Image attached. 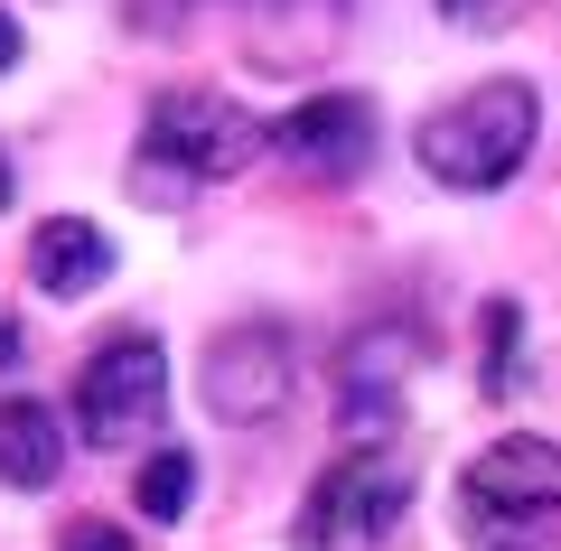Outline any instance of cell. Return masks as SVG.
Masks as SVG:
<instances>
[{"instance_id":"12","label":"cell","mask_w":561,"mask_h":551,"mask_svg":"<svg viewBox=\"0 0 561 551\" xmlns=\"http://www.w3.org/2000/svg\"><path fill=\"white\" fill-rule=\"evenodd\" d=\"M187 495H197V458L187 449H150L140 458V524H179Z\"/></svg>"},{"instance_id":"14","label":"cell","mask_w":561,"mask_h":551,"mask_svg":"<svg viewBox=\"0 0 561 551\" xmlns=\"http://www.w3.org/2000/svg\"><path fill=\"white\" fill-rule=\"evenodd\" d=\"M431 10H440L449 28H468V38H505V28H515L534 0H431Z\"/></svg>"},{"instance_id":"9","label":"cell","mask_w":561,"mask_h":551,"mask_svg":"<svg viewBox=\"0 0 561 551\" xmlns=\"http://www.w3.org/2000/svg\"><path fill=\"white\" fill-rule=\"evenodd\" d=\"M225 10H234V38L262 76H309L346 38V0H225Z\"/></svg>"},{"instance_id":"18","label":"cell","mask_w":561,"mask_h":551,"mask_svg":"<svg viewBox=\"0 0 561 551\" xmlns=\"http://www.w3.org/2000/svg\"><path fill=\"white\" fill-rule=\"evenodd\" d=\"M10 187H20V177H10V150H0V206H10Z\"/></svg>"},{"instance_id":"17","label":"cell","mask_w":561,"mask_h":551,"mask_svg":"<svg viewBox=\"0 0 561 551\" xmlns=\"http://www.w3.org/2000/svg\"><path fill=\"white\" fill-rule=\"evenodd\" d=\"M10 66H20V20L0 10V76H10Z\"/></svg>"},{"instance_id":"4","label":"cell","mask_w":561,"mask_h":551,"mask_svg":"<svg viewBox=\"0 0 561 551\" xmlns=\"http://www.w3.org/2000/svg\"><path fill=\"white\" fill-rule=\"evenodd\" d=\"M421 458L402 439H375V449H337L319 468V486L300 495V524H290V551H383L393 524L412 514Z\"/></svg>"},{"instance_id":"2","label":"cell","mask_w":561,"mask_h":551,"mask_svg":"<svg viewBox=\"0 0 561 551\" xmlns=\"http://www.w3.org/2000/svg\"><path fill=\"white\" fill-rule=\"evenodd\" d=\"M468 551H561V439L515 431L496 449H478L449 486Z\"/></svg>"},{"instance_id":"8","label":"cell","mask_w":561,"mask_h":551,"mask_svg":"<svg viewBox=\"0 0 561 551\" xmlns=\"http://www.w3.org/2000/svg\"><path fill=\"white\" fill-rule=\"evenodd\" d=\"M365 150H375V103L365 94H309L272 122V159L300 187H346L365 169Z\"/></svg>"},{"instance_id":"10","label":"cell","mask_w":561,"mask_h":551,"mask_svg":"<svg viewBox=\"0 0 561 551\" xmlns=\"http://www.w3.org/2000/svg\"><path fill=\"white\" fill-rule=\"evenodd\" d=\"M28 280H38L47 299H94L103 280H113V234H103L94 216H47L38 234H28Z\"/></svg>"},{"instance_id":"16","label":"cell","mask_w":561,"mask_h":551,"mask_svg":"<svg viewBox=\"0 0 561 551\" xmlns=\"http://www.w3.org/2000/svg\"><path fill=\"white\" fill-rule=\"evenodd\" d=\"M10 365H20V318L0 309V375H10Z\"/></svg>"},{"instance_id":"11","label":"cell","mask_w":561,"mask_h":551,"mask_svg":"<svg viewBox=\"0 0 561 551\" xmlns=\"http://www.w3.org/2000/svg\"><path fill=\"white\" fill-rule=\"evenodd\" d=\"M66 477V421L47 402H0V486L47 495Z\"/></svg>"},{"instance_id":"3","label":"cell","mask_w":561,"mask_h":551,"mask_svg":"<svg viewBox=\"0 0 561 551\" xmlns=\"http://www.w3.org/2000/svg\"><path fill=\"white\" fill-rule=\"evenodd\" d=\"M534 140H542V94L524 76H486V84H468L459 103H440V113L421 122V177L431 187H449V197H496L505 177L534 159Z\"/></svg>"},{"instance_id":"6","label":"cell","mask_w":561,"mask_h":551,"mask_svg":"<svg viewBox=\"0 0 561 551\" xmlns=\"http://www.w3.org/2000/svg\"><path fill=\"white\" fill-rule=\"evenodd\" d=\"M290 383H300V346L280 318H234V328L206 336V365H197V393L225 431H262V421L290 412Z\"/></svg>"},{"instance_id":"5","label":"cell","mask_w":561,"mask_h":551,"mask_svg":"<svg viewBox=\"0 0 561 551\" xmlns=\"http://www.w3.org/2000/svg\"><path fill=\"white\" fill-rule=\"evenodd\" d=\"M160 421H169V355L150 328H122L84 355L76 375V439L84 449H160Z\"/></svg>"},{"instance_id":"13","label":"cell","mask_w":561,"mask_h":551,"mask_svg":"<svg viewBox=\"0 0 561 551\" xmlns=\"http://www.w3.org/2000/svg\"><path fill=\"white\" fill-rule=\"evenodd\" d=\"M515 346H524V309L515 299H486V393H505V383H515Z\"/></svg>"},{"instance_id":"1","label":"cell","mask_w":561,"mask_h":551,"mask_svg":"<svg viewBox=\"0 0 561 551\" xmlns=\"http://www.w3.org/2000/svg\"><path fill=\"white\" fill-rule=\"evenodd\" d=\"M262 150H272V131H262L234 94H216V84H169V94L150 103V122H140L131 197L140 206H187L197 187H216V177H243Z\"/></svg>"},{"instance_id":"7","label":"cell","mask_w":561,"mask_h":551,"mask_svg":"<svg viewBox=\"0 0 561 551\" xmlns=\"http://www.w3.org/2000/svg\"><path fill=\"white\" fill-rule=\"evenodd\" d=\"M421 365H431V328L421 318H375L365 336H346V355H337V439L346 449L393 439L402 393H412Z\"/></svg>"},{"instance_id":"15","label":"cell","mask_w":561,"mask_h":551,"mask_svg":"<svg viewBox=\"0 0 561 551\" xmlns=\"http://www.w3.org/2000/svg\"><path fill=\"white\" fill-rule=\"evenodd\" d=\"M57 551H140V542H131L122 524H94V514H84V524H66V532H57Z\"/></svg>"}]
</instances>
